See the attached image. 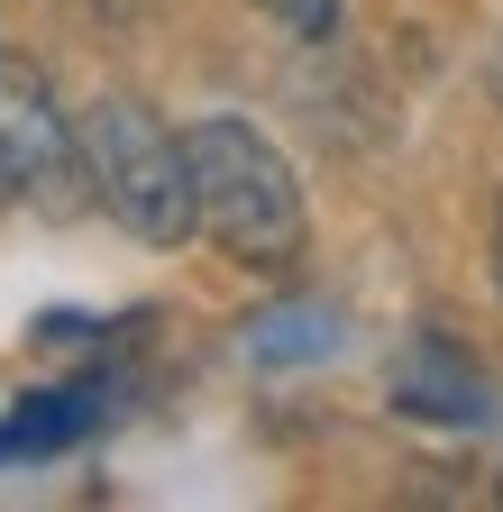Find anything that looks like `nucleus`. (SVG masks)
<instances>
[{"mask_svg": "<svg viewBox=\"0 0 503 512\" xmlns=\"http://www.w3.org/2000/svg\"><path fill=\"white\" fill-rule=\"evenodd\" d=\"M83 174L101 192V211L147 238V247H174V238H193V156H183V138L129 92H110L83 110Z\"/></svg>", "mask_w": 503, "mask_h": 512, "instance_id": "nucleus-2", "label": "nucleus"}, {"mask_svg": "<svg viewBox=\"0 0 503 512\" xmlns=\"http://www.w3.org/2000/svg\"><path fill=\"white\" fill-rule=\"evenodd\" d=\"M330 348H339V311L330 302H275V311L247 320V357L257 366H311Z\"/></svg>", "mask_w": 503, "mask_h": 512, "instance_id": "nucleus-6", "label": "nucleus"}, {"mask_svg": "<svg viewBox=\"0 0 503 512\" xmlns=\"http://www.w3.org/2000/svg\"><path fill=\"white\" fill-rule=\"evenodd\" d=\"M266 10H275L293 37H311V46H321V37H339V0H266Z\"/></svg>", "mask_w": 503, "mask_h": 512, "instance_id": "nucleus-7", "label": "nucleus"}, {"mask_svg": "<svg viewBox=\"0 0 503 512\" xmlns=\"http://www.w3.org/2000/svg\"><path fill=\"white\" fill-rule=\"evenodd\" d=\"M193 156V220L220 256L238 266H293L302 256V183L284 165V147L247 119H193L183 128Z\"/></svg>", "mask_w": 503, "mask_h": 512, "instance_id": "nucleus-1", "label": "nucleus"}, {"mask_svg": "<svg viewBox=\"0 0 503 512\" xmlns=\"http://www.w3.org/2000/svg\"><path fill=\"white\" fill-rule=\"evenodd\" d=\"M394 412H412V421H485L494 412V384L467 366V348L412 339L394 357Z\"/></svg>", "mask_w": 503, "mask_h": 512, "instance_id": "nucleus-4", "label": "nucleus"}, {"mask_svg": "<svg viewBox=\"0 0 503 512\" xmlns=\"http://www.w3.org/2000/svg\"><path fill=\"white\" fill-rule=\"evenodd\" d=\"M494 284H503V202H494Z\"/></svg>", "mask_w": 503, "mask_h": 512, "instance_id": "nucleus-8", "label": "nucleus"}, {"mask_svg": "<svg viewBox=\"0 0 503 512\" xmlns=\"http://www.w3.org/2000/svg\"><path fill=\"white\" fill-rule=\"evenodd\" d=\"M92 421H101V394H92V384H55V394H28L10 412L0 448H10V458H46V448H74Z\"/></svg>", "mask_w": 503, "mask_h": 512, "instance_id": "nucleus-5", "label": "nucleus"}, {"mask_svg": "<svg viewBox=\"0 0 503 512\" xmlns=\"http://www.w3.org/2000/svg\"><path fill=\"white\" fill-rule=\"evenodd\" d=\"M0 458H10V448H0Z\"/></svg>", "mask_w": 503, "mask_h": 512, "instance_id": "nucleus-9", "label": "nucleus"}, {"mask_svg": "<svg viewBox=\"0 0 503 512\" xmlns=\"http://www.w3.org/2000/svg\"><path fill=\"white\" fill-rule=\"evenodd\" d=\"M74 128L37 64H0V192H46L74 174Z\"/></svg>", "mask_w": 503, "mask_h": 512, "instance_id": "nucleus-3", "label": "nucleus"}]
</instances>
